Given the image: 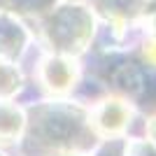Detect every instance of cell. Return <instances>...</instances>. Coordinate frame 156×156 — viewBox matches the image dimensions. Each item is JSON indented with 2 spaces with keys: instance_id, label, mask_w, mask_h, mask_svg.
<instances>
[{
  "instance_id": "52a82bcc",
  "label": "cell",
  "mask_w": 156,
  "mask_h": 156,
  "mask_svg": "<svg viewBox=\"0 0 156 156\" xmlns=\"http://www.w3.org/2000/svg\"><path fill=\"white\" fill-rule=\"evenodd\" d=\"M23 44V28L7 14H0V56H12Z\"/></svg>"
},
{
  "instance_id": "ba28073f",
  "label": "cell",
  "mask_w": 156,
  "mask_h": 156,
  "mask_svg": "<svg viewBox=\"0 0 156 156\" xmlns=\"http://www.w3.org/2000/svg\"><path fill=\"white\" fill-rule=\"evenodd\" d=\"M100 7L112 21H130L133 16L147 9V0H100Z\"/></svg>"
},
{
  "instance_id": "7c38bea8",
  "label": "cell",
  "mask_w": 156,
  "mask_h": 156,
  "mask_svg": "<svg viewBox=\"0 0 156 156\" xmlns=\"http://www.w3.org/2000/svg\"><path fill=\"white\" fill-rule=\"evenodd\" d=\"M149 137H151V144H156V117L149 121Z\"/></svg>"
},
{
  "instance_id": "6da1fadb",
  "label": "cell",
  "mask_w": 156,
  "mask_h": 156,
  "mask_svg": "<svg viewBox=\"0 0 156 156\" xmlns=\"http://www.w3.org/2000/svg\"><path fill=\"white\" fill-rule=\"evenodd\" d=\"M47 33L51 44L56 42L61 51H82L86 40L93 33V19L86 12V7L79 5H68L58 7V12L51 14V19L47 23Z\"/></svg>"
},
{
  "instance_id": "8992f818",
  "label": "cell",
  "mask_w": 156,
  "mask_h": 156,
  "mask_svg": "<svg viewBox=\"0 0 156 156\" xmlns=\"http://www.w3.org/2000/svg\"><path fill=\"white\" fill-rule=\"evenodd\" d=\"M112 82L128 96H140L144 91V72L133 63H124L112 72Z\"/></svg>"
},
{
  "instance_id": "8fae6325",
  "label": "cell",
  "mask_w": 156,
  "mask_h": 156,
  "mask_svg": "<svg viewBox=\"0 0 156 156\" xmlns=\"http://www.w3.org/2000/svg\"><path fill=\"white\" fill-rule=\"evenodd\" d=\"M144 58L149 61V63H154V65H156V37H154V40H149V42L144 44Z\"/></svg>"
},
{
  "instance_id": "3957f363",
  "label": "cell",
  "mask_w": 156,
  "mask_h": 156,
  "mask_svg": "<svg viewBox=\"0 0 156 156\" xmlns=\"http://www.w3.org/2000/svg\"><path fill=\"white\" fill-rule=\"evenodd\" d=\"M91 124L96 128V133L105 137H112V135H119L126 126L130 124V107L126 100H103L98 105L91 114Z\"/></svg>"
},
{
  "instance_id": "5b68a950",
  "label": "cell",
  "mask_w": 156,
  "mask_h": 156,
  "mask_svg": "<svg viewBox=\"0 0 156 156\" xmlns=\"http://www.w3.org/2000/svg\"><path fill=\"white\" fill-rule=\"evenodd\" d=\"M23 130V114L16 105L0 100V142H14Z\"/></svg>"
},
{
  "instance_id": "7a4b0ae2",
  "label": "cell",
  "mask_w": 156,
  "mask_h": 156,
  "mask_svg": "<svg viewBox=\"0 0 156 156\" xmlns=\"http://www.w3.org/2000/svg\"><path fill=\"white\" fill-rule=\"evenodd\" d=\"M82 124L77 110L70 107H44L40 112V124H37V133L42 137V142H63L61 137L65 135H77V128Z\"/></svg>"
},
{
  "instance_id": "4fadbf2b",
  "label": "cell",
  "mask_w": 156,
  "mask_h": 156,
  "mask_svg": "<svg viewBox=\"0 0 156 156\" xmlns=\"http://www.w3.org/2000/svg\"><path fill=\"white\" fill-rule=\"evenodd\" d=\"M63 156H82V154H77V151H70V154H63Z\"/></svg>"
},
{
  "instance_id": "277c9868",
  "label": "cell",
  "mask_w": 156,
  "mask_h": 156,
  "mask_svg": "<svg viewBox=\"0 0 156 156\" xmlns=\"http://www.w3.org/2000/svg\"><path fill=\"white\" fill-rule=\"evenodd\" d=\"M77 79V68L68 58H49L42 63V82L54 93L68 91Z\"/></svg>"
},
{
  "instance_id": "30bf717a",
  "label": "cell",
  "mask_w": 156,
  "mask_h": 156,
  "mask_svg": "<svg viewBox=\"0 0 156 156\" xmlns=\"http://www.w3.org/2000/svg\"><path fill=\"white\" fill-rule=\"evenodd\" d=\"M126 156H156V144L130 142L128 147H126Z\"/></svg>"
},
{
  "instance_id": "9c48e42d",
  "label": "cell",
  "mask_w": 156,
  "mask_h": 156,
  "mask_svg": "<svg viewBox=\"0 0 156 156\" xmlns=\"http://www.w3.org/2000/svg\"><path fill=\"white\" fill-rule=\"evenodd\" d=\"M19 86V72L9 63H0V93L7 96Z\"/></svg>"
}]
</instances>
